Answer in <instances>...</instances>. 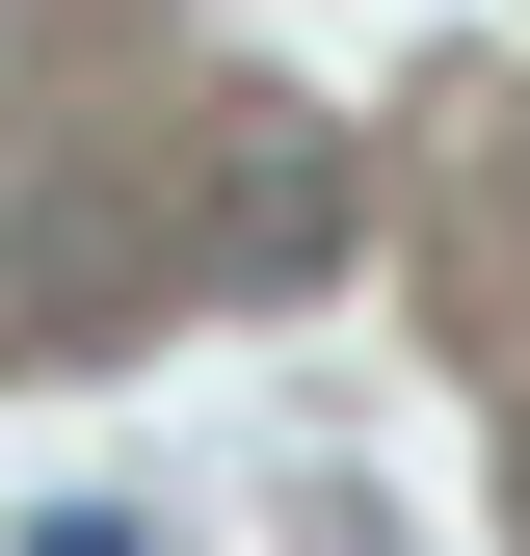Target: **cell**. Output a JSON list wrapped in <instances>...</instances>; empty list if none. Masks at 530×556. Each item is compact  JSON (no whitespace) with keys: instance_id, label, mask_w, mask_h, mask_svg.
<instances>
[]
</instances>
